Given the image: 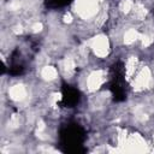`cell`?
<instances>
[{
    "instance_id": "obj_5",
    "label": "cell",
    "mask_w": 154,
    "mask_h": 154,
    "mask_svg": "<svg viewBox=\"0 0 154 154\" xmlns=\"http://www.w3.org/2000/svg\"><path fill=\"white\" fill-rule=\"evenodd\" d=\"M147 148V143L144 138L138 134H132L126 138V142L124 144L125 150L130 152H144Z\"/></svg>"
},
{
    "instance_id": "obj_3",
    "label": "cell",
    "mask_w": 154,
    "mask_h": 154,
    "mask_svg": "<svg viewBox=\"0 0 154 154\" xmlns=\"http://www.w3.org/2000/svg\"><path fill=\"white\" fill-rule=\"evenodd\" d=\"M152 72L148 67H141L134 76V82H132V87L134 90L136 91H142L144 89H147L150 84H152Z\"/></svg>"
},
{
    "instance_id": "obj_4",
    "label": "cell",
    "mask_w": 154,
    "mask_h": 154,
    "mask_svg": "<svg viewBox=\"0 0 154 154\" xmlns=\"http://www.w3.org/2000/svg\"><path fill=\"white\" fill-rule=\"evenodd\" d=\"M106 81V73L102 70H94L87 77V89L89 91H96Z\"/></svg>"
},
{
    "instance_id": "obj_8",
    "label": "cell",
    "mask_w": 154,
    "mask_h": 154,
    "mask_svg": "<svg viewBox=\"0 0 154 154\" xmlns=\"http://www.w3.org/2000/svg\"><path fill=\"white\" fill-rule=\"evenodd\" d=\"M137 40H140V32H138L135 28L128 29V30L124 32V35H123V42H124V45L130 46V45L135 43Z\"/></svg>"
},
{
    "instance_id": "obj_2",
    "label": "cell",
    "mask_w": 154,
    "mask_h": 154,
    "mask_svg": "<svg viewBox=\"0 0 154 154\" xmlns=\"http://www.w3.org/2000/svg\"><path fill=\"white\" fill-rule=\"evenodd\" d=\"M89 47L93 51V53L97 57V58H106L109 54V40L106 35L103 34H99L96 36H94L90 42H89Z\"/></svg>"
},
{
    "instance_id": "obj_12",
    "label": "cell",
    "mask_w": 154,
    "mask_h": 154,
    "mask_svg": "<svg viewBox=\"0 0 154 154\" xmlns=\"http://www.w3.org/2000/svg\"><path fill=\"white\" fill-rule=\"evenodd\" d=\"M42 29H43V25H42L41 22H35V23H32L31 26H30V30H31L34 34H37V32L42 31Z\"/></svg>"
},
{
    "instance_id": "obj_14",
    "label": "cell",
    "mask_w": 154,
    "mask_h": 154,
    "mask_svg": "<svg viewBox=\"0 0 154 154\" xmlns=\"http://www.w3.org/2000/svg\"><path fill=\"white\" fill-rule=\"evenodd\" d=\"M153 144H154V135H153Z\"/></svg>"
},
{
    "instance_id": "obj_13",
    "label": "cell",
    "mask_w": 154,
    "mask_h": 154,
    "mask_svg": "<svg viewBox=\"0 0 154 154\" xmlns=\"http://www.w3.org/2000/svg\"><path fill=\"white\" fill-rule=\"evenodd\" d=\"M72 14L71 13H65V16H64V18H63V20H64V23H67V24H70V23H72Z\"/></svg>"
},
{
    "instance_id": "obj_6",
    "label": "cell",
    "mask_w": 154,
    "mask_h": 154,
    "mask_svg": "<svg viewBox=\"0 0 154 154\" xmlns=\"http://www.w3.org/2000/svg\"><path fill=\"white\" fill-rule=\"evenodd\" d=\"M26 96H28V90L24 84L17 83L10 87L8 89V97L14 102H22L26 99Z\"/></svg>"
},
{
    "instance_id": "obj_7",
    "label": "cell",
    "mask_w": 154,
    "mask_h": 154,
    "mask_svg": "<svg viewBox=\"0 0 154 154\" xmlns=\"http://www.w3.org/2000/svg\"><path fill=\"white\" fill-rule=\"evenodd\" d=\"M41 77H42L43 81L52 82V81H54L58 77V70L54 66L46 65V66H43L41 69Z\"/></svg>"
},
{
    "instance_id": "obj_11",
    "label": "cell",
    "mask_w": 154,
    "mask_h": 154,
    "mask_svg": "<svg viewBox=\"0 0 154 154\" xmlns=\"http://www.w3.org/2000/svg\"><path fill=\"white\" fill-rule=\"evenodd\" d=\"M134 1L132 0H122L120 1V4H119V10L123 12V13H125V14H129V13H131V11H132V8H134Z\"/></svg>"
},
{
    "instance_id": "obj_10",
    "label": "cell",
    "mask_w": 154,
    "mask_h": 154,
    "mask_svg": "<svg viewBox=\"0 0 154 154\" xmlns=\"http://www.w3.org/2000/svg\"><path fill=\"white\" fill-rule=\"evenodd\" d=\"M75 67H76V63L72 58H65L61 63V70L66 73V75H71L75 71Z\"/></svg>"
},
{
    "instance_id": "obj_1",
    "label": "cell",
    "mask_w": 154,
    "mask_h": 154,
    "mask_svg": "<svg viewBox=\"0 0 154 154\" xmlns=\"http://www.w3.org/2000/svg\"><path fill=\"white\" fill-rule=\"evenodd\" d=\"M100 2V0H76L73 8L78 17H81L82 19H93L99 12Z\"/></svg>"
},
{
    "instance_id": "obj_9",
    "label": "cell",
    "mask_w": 154,
    "mask_h": 154,
    "mask_svg": "<svg viewBox=\"0 0 154 154\" xmlns=\"http://www.w3.org/2000/svg\"><path fill=\"white\" fill-rule=\"evenodd\" d=\"M137 64H138V60L136 57H130L128 60H126V64H125V73L128 76V78H131L135 76V73L137 72Z\"/></svg>"
}]
</instances>
